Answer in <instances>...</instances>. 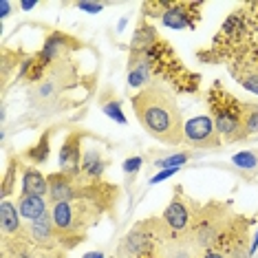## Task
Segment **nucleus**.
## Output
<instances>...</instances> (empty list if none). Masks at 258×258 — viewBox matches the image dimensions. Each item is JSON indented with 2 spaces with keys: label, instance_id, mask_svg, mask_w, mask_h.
Returning <instances> with one entry per match:
<instances>
[{
  "label": "nucleus",
  "instance_id": "5701e85b",
  "mask_svg": "<svg viewBox=\"0 0 258 258\" xmlns=\"http://www.w3.org/2000/svg\"><path fill=\"white\" fill-rule=\"evenodd\" d=\"M232 161L236 163L238 168H243V170H256L258 168V152L243 150V152H238V155H234Z\"/></svg>",
  "mask_w": 258,
  "mask_h": 258
},
{
  "label": "nucleus",
  "instance_id": "bb28decb",
  "mask_svg": "<svg viewBox=\"0 0 258 258\" xmlns=\"http://www.w3.org/2000/svg\"><path fill=\"white\" fill-rule=\"evenodd\" d=\"M177 172H179V168H166V170H161L159 174H155V177L150 179V183H161V181L170 179L172 174H177Z\"/></svg>",
  "mask_w": 258,
  "mask_h": 258
},
{
  "label": "nucleus",
  "instance_id": "dca6fc26",
  "mask_svg": "<svg viewBox=\"0 0 258 258\" xmlns=\"http://www.w3.org/2000/svg\"><path fill=\"white\" fill-rule=\"evenodd\" d=\"M150 80V64L146 57H142L139 62H131V69H128V86L133 89H139V86H146V82Z\"/></svg>",
  "mask_w": 258,
  "mask_h": 258
},
{
  "label": "nucleus",
  "instance_id": "c756f323",
  "mask_svg": "<svg viewBox=\"0 0 258 258\" xmlns=\"http://www.w3.org/2000/svg\"><path fill=\"white\" fill-rule=\"evenodd\" d=\"M0 11H3V14H0V18H7L9 11H11V3H7V0H3V3H0Z\"/></svg>",
  "mask_w": 258,
  "mask_h": 258
},
{
  "label": "nucleus",
  "instance_id": "f03ea898",
  "mask_svg": "<svg viewBox=\"0 0 258 258\" xmlns=\"http://www.w3.org/2000/svg\"><path fill=\"white\" fill-rule=\"evenodd\" d=\"M183 137L185 142L195 148H216L219 142V133H216V124L210 117H192L190 121H185L183 128Z\"/></svg>",
  "mask_w": 258,
  "mask_h": 258
},
{
  "label": "nucleus",
  "instance_id": "a211bd4d",
  "mask_svg": "<svg viewBox=\"0 0 258 258\" xmlns=\"http://www.w3.org/2000/svg\"><path fill=\"white\" fill-rule=\"evenodd\" d=\"M67 44H69L67 38L60 36V33H53V36H49V40L44 42V49H42V53H40V57H42L44 62L53 60V57H57L62 51H67Z\"/></svg>",
  "mask_w": 258,
  "mask_h": 258
},
{
  "label": "nucleus",
  "instance_id": "393cba45",
  "mask_svg": "<svg viewBox=\"0 0 258 258\" xmlns=\"http://www.w3.org/2000/svg\"><path fill=\"white\" fill-rule=\"evenodd\" d=\"M223 33L225 36H240V33H245V20L240 14H232L230 18L225 20V25H223Z\"/></svg>",
  "mask_w": 258,
  "mask_h": 258
},
{
  "label": "nucleus",
  "instance_id": "9b49d317",
  "mask_svg": "<svg viewBox=\"0 0 258 258\" xmlns=\"http://www.w3.org/2000/svg\"><path fill=\"white\" fill-rule=\"evenodd\" d=\"M22 192L25 195H36V197H44L49 192V181L42 177V172L36 168H27L22 174Z\"/></svg>",
  "mask_w": 258,
  "mask_h": 258
},
{
  "label": "nucleus",
  "instance_id": "0eeeda50",
  "mask_svg": "<svg viewBox=\"0 0 258 258\" xmlns=\"http://www.w3.org/2000/svg\"><path fill=\"white\" fill-rule=\"evenodd\" d=\"M80 139L78 135H69L67 142H64L62 150H60V168L64 174H71L75 177L80 170Z\"/></svg>",
  "mask_w": 258,
  "mask_h": 258
},
{
  "label": "nucleus",
  "instance_id": "72a5a7b5",
  "mask_svg": "<svg viewBox=\"0 0 258 258\" xmlns=\"http://www.w3.org/2000/svg\"><path fill=\"white\" fill-rule=\"evenodd\" d=\"M14 258H31V256H29V254H25V251H16V254H14Z\"/></svg>",
  "mask_w": 258,
  "mask_h": 258
},
{
  "label": "nucleus",
  "instance_id": "2eb2a0df",
  "mask_svg": "<svg viewBox=\"0 0 258 258\" xmlns=\"http://www.w3.org/2000/svg\"><path fill=\"white\" fill-rule=\"evenodd\" d=\"M0 225H3V234H18L20 230V212L16 210L14 203L3 201L0 205Z\"/></svg>",
  "mask_w": 258,
  "mask_h": 258
},
{
  "label": "nucleus",
  "instance_id": "473e14b6",
  "mask_svg": "<svg viewBox=\"0 0 258 258\" xmlns=\"http://www.w3.org/2000/svg\"><path fill=\"white\" fill-rule=\"evenodd\" d=\"M20 7H22V9H25V11H31L33 7H36V3H22V5H20Z\"/></svg>",
  "mask_w": 258,
  "mask_h": 258
},
{
  "label": "nucleus",
  "instance_id": "ddd939ff",
  "mask_svg": "<svg viewBox=\"0 0 258 258\" xmlns=\"http://www.w3.org/2000/svg\"><path fill=\"white\" fill-rule=\"evenodd\" d=\"M29 232H31V236L36 243L40 245H53V236H55V223H51V216L44 214L42 219L33 221L31 225H29Z\"/></svg>",
  "mask_w": 258,
  "mask_h": 258
},
{
  "label": "nucleus",
  "instance_id": "f8f14e48",
  "mask_svg": "<svg viewBox=\"0 0 258 258\" xmlns=\"http://www.w3.org/2000/svg\"><path fill=\"white\" fill-rule=\"evenodd\" d=\"M150 245V236L146 232V223H137L124 238V249L128 254H142L144 249H148Z\"/></svg>",
  "mask_w": 258,
  "mask_h": 258
},
{
  "label": "nucleus",
  "instance_id": "20e7f679",
  "mask_svg": "<svg viewBox=\"0 0 258 258\" xmlns=\"http://www.w3.org/2000/svg\"><path fill=\"white\" fill-rule=\"evenodd\" d=\"M49 197L53 205L57 203H71L78 192L71 183V174H64V172H57V174H51L49 177Z\"/></svg>",
  "mask_w": 258,
  "mask_h": 258
},
{
  "label": "nucleus",
  "instance_id": "2f4dec72",
  "mask_svg": "<svg viewBox=\"0 0 258 258\" xmlns=\"http://www.w3.org/2000/svg\"><path fill=\"white\" fill-rule=\"evenodd\" d=\"M84 258H104V254H102V251H89Z\"/></svg>",
  "mask_w": 258,
  "mask_h": 258
},
{
  "label": "nucleus",
  "instance_id": "412c9836",
  "mask_svg": "<svg viewBox=\"0 0 258 258\" xmlns=\"http://www.w3.org/2000/svg\"><path fill=\"white\" fill-rule=\"evenodd\" d=\"M27 155H29V159H31V161L44 163V161H46V157H49V133H44L42 137H40L38 146H33V148L29 150Z\"/></svg>",
  "mask_w": 258,
  "mask_h": 258
},
{
  "label": "nucleus",
  "instance_id": "6e6552de",
  "mask_svg": "<svg viewBox=\"0 0 258 258\" xmlns=\"http://www.w3.org/2000/svg\"><path fill=\"white\" fill-rule=\"evenodd\" d=\"M18 212H20L22 219H27L31 223L38 221V219H42L44 214H49V212H46L44 199L36 197V195H22L20 201H18Z\"/></svg>",
  "mask_w": 258,
  "mask_h": 258
},
{
  "label": "nucleus",
  "instance_id": "9d476101",
  "mask_svg": "<svg viewBox=\"0 0 258 258\" xmlns=\"http://www.w3.org/2000/svg\"><path fill=\"white\" fill-rule=\"evenodd\" d=\"M161 20H163V25L170 27V29H187V27L195 25L190 18V14H187L181 5H163Z\"/></svg>",
  "mask_w": 258,
  "mask_h": 258
},
{
  "label": "nucleus",
  "instance_id": "f257e3e1",
  "mask_svg": "<svg viewBox=\"0 0 258 258\" xmlns=\"http://www.w3.org/2000/svg\"><path fill=\"white\" fill-rule=\"evenodd\" d=\"M133 110L142 126L155 139L163 144H181L183 142V119L174 97L159 86H148L133 97Z\"/></svg>",
  "mask_w": 258,
  "mask_h": 258
},
{
  "label": "nucleus",
  "instance_id": "39448f33",
  "mask_svg": "<svg viewBox=\"0 0 258 258\" xmlns=\"http://www.w3.org/2000/svg\"><path fill=\"white\" fill-rule=\"evenodd\" d=\"M221 230H223V223L216 219L214 214L203 216L195 227V245H199V247H210L212 243L219 240Z\"/></svg>",
  "mask_w": 258,
  "mask_h": 258
},
{
  "label": "nucleus",
  "instance_id": "f704fd0d",
  "mask_svg": "<svg viewBox=\"0 0 258 258\" xmlns=\"http://www.w3.org/2000/svg\"><path fill=\"white\" fill-rule=\"evenodd\" d=\"M203 258H223L221 254H216V251H210V254H205Z\"/></svg>",
  "mask_w": 258,
  "mask_h": 258
},
{
  "label": "nucleus",
  "instance_id": "7c9ffc66",
  "mask_svg": "<svg viewBox=\"0 0 258 258\" xmlns=\"http://www.w3.org/2000/svg\"><path fill=\"white\" fill-rule=\"evenodd\" d=\"M256 247H258V232H256V236H254V240H251V247H249V254H254V251H256Z\"/></svg>",
  "mask_w": 258,
  "mask_h": 258
},
{
  "label": "nucleus",
  "instance_id": "f3484780",
  "mask_svg": "<svg viewBox=\"0 0 258 258\" xmlns=\"http://www.w3.org/2000/svg\"><path fill=\"white\" fill-rule=\"evenodd\" d=\"M104 170H106V161L99 157V152L89 150L82 157V172L89 174V177H102Z\"/></svg>",
  "mask_w": 258,
  "mask_h": 258
},
{
  "label": "nucleus",
  "instance_id": "4be33fe9",
  "mask_svg": "<svg viewBox=\"0 0 258 258\" xmlns=\"http://www.w3.org/2000/svg\"><path fill=\"white\" fill-rule=\"evenodd\" d=\"M102 110L104 115H108L110 119H115L117 124H126V115L121 110V104L117 99H102Z\"/></svg>",
  "mask_w": 258,
  "mask_h": 258
},
{
  "label": "nucleus",
  "instance_id": "1a4fd4ad",
  "mask_svg": "<svg viewBox=\"0 0 258 258\" xmlns=\"http://www.w3.org/2000/svg\"><path fill=\"white\" fill-rule=\"evenodd\" d=\"M187 219H190V214H187V208L183 203L179 201H172L166 208V212H163V223L170 227V232H183L187 227Z\"/></svg>",
  "mask_w": 258,
  "mask_h": 258
},
{
  "label": "nucleus",
  "instance_id": "aec40b11",
  "mask_svg": "<svg viewBox=\"0 0 258 258\" xmlns=\"http://www.w3.org/2000/svg\"><path fill=\"white\" fill-rule=\"evenodd\" d=\"M232 75H234V78H236L247 91L258 93V71H254V69H247V67H236V69L232 71Z\"/></svg>",
  "mask_w": 258,
  "mask_h": 258
},
{
  "label": "nucleus",
  "instance_id": "cd10ccee",
  "mask_svg": "<svg viewBox=\"0 0 258 258\" xmlns=\"http://www.w3.org/2000/svg\"><path fill=\"white\" fill-rule=\"evenodd\" d=\"M142 163H144L142 157H131V159L124 161V170H126L128 174H131V172H137V170L142 168Z\"/></svg>",
  "mask_w": 258,
  "mask_h": 258
},
{
  "label": "nucleus",
  "instance_id": "423d86ee",
  "mask_svg": "<svg viewBox=\"0 0 258 258\" xmlns=\"http://www.w3.org/2000/svg\"><path fill=\"white\" fill-rule=\"evenodd\" d=\"M214 124H216V133L227 137V142H238L240 137L247 135V131H245V126H243V119H238L234 113H223V110H219Z\"/></svg>",
  "mask_w": 258,
  "mask_h": 258
},
{
  "label": "nucleus",
  "instance_id": "6ab92c4d",
  "mask_svg": "<svg viewBox=\"0 0 258 258\" xmlns=\"http://www.w3.org/2000/svg\"><path fill=\"white\" fill-rule=\"evenodd\" d=\"M155 42H157L155 29L152 27H139L137 33H135V38H133V51H137V46H139V51H148V49H152Z\"/></svg>",
  "mask_w": 258,
  "mask_h": 258
},
{
  "label": "nucleus",
  "instance_id": "b1692460",
  "mask_svg": "<svg viewBox=\"0 0 258 258\" xmlns=\"http://www.w3.org/2000/svg\"><path fill=\"white\" fill-rule=\"evenodd\" d=\"M243 126L247 133L258 131V106L256 104H243Z\"/></svg>",
  "mask_w": 258,
  "mask_h": 258
},
{
  "label": "nucleus",
  "instance_id": "a878e982",
  "mask_svg": "<svg viewBox=\"0 0 258 258\" xmlns=\"http://www.w3.org/2000/svg\"><path fill=\"white\" fill-rule=\"evenodd\" d=\"M187 159H190V155L187 152H179V155H172V157H168V159H161V161H157V166L159 168H179L181 163H185Z\"/></svg>",
  "mask_w": 258,
  "mask_h": 258
},
{
  "label": "nucleus",
  "instance_id": "4468645a",
  "mask_svg": "<svg viewBox=\"0 0 258 258\" xmlns=\"http://www.w3.org/2000/svg\"><path fill=\"white\" fill-rule=\"evenodd\" d=\"M159 258H197V251L192 247V240H172L157 249Z\"/></svg>",
  "mask_w": 258,
  "mask_h": 258
},
{
  "label": "nucleus",
  "instance_id": "7ed1b4c3",
  "mask_svg": "<svg viewBox=\"0 0 258 258\" xmlns=\"http://www.w3.org/2000/svg\"><path fill=\"white\" fill-rule=\"evenodd\" d=\"M80 210L82 208H78V205H73V203H57V205H53L55 230L62 232V234H73L82 225Z\"/></svg>",
  "mask_w": 258,
  "mask_h": 258
},
{
  "label": "nucleus",
  "instance_id": "c85d7f7f",
  "mask_svg": "<svg viewBox=\"0 0 258 258\" xmlns=\"http://www.w3.org/2000/svg\"><path fill=\"white\" fill-rule=\"evenodd\" d=\"M78 7L82 11H89V14H99V11L104 9V5H99V3H80Z\"/></svg>",
  "mask_w": 258,
  "mask_h": 258
}]
</instances>
